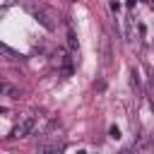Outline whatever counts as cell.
Segmentation results:
<instances>
[{"instance_id":"cell-4","label":"cell","mask_w":154,"mask_h":154,"mask_svg":"<svg viewBox=\"0 0 154 154\" xmlns=\"http://www.w3.org/2000/svg\"><path fill=\"white\" fill-rule=\"evenodd\" d=\"M63 147H65L63 142H51V144H46V147H43V154H60V152H63Z\"/></svg>"},{"instance_id":"cell-3","label":"cell","mask_w":154,"mask_h":154,"mask_svg":"<svg viewBox=\"0 0 154 154\" xmlns=\"http://www.w3.org/2000/svg\"><path fill=\"white\" fill-rule=\"evenodd\" d=\"M34 128H36V118H34V116H26V118H22V120H19V125L12 130V135H10V137H26V135H31V132H34Z\"/></svg>"},{"instance_id":"cell-2","label":"cell","mask_w":154,"mask_h":154,"mask_svg":"<svg viewBox=\"0 0 154 154\" xmlns=\"http://www.w3.org/2000/svg\"><path fill=\"white\" fill-rule=\"evenodd\" d=\"M53 65L58 67V72L63 75V77H70L72 75V60L67 58V53L60 48V51H55V55H53Z\"/></svg>"},{"instance_id":"cell-8","label":"cell","mask_w":154,"mask_h":154,"mask_svg":"<svg viewBox=\"0 0 154 154\" xmlns=\"http://www.w3.org/2000/svg\"><path fill=\"white\" fill-rule=\"evenodd\" d=\"M67 2H75V0H67Z\"/></svg>"},{"instance_id":"cell-7","label":"cell","mask_w":154,"mask_h":154,"mask_svg":"<svg viewBox=\"0 0 154 154\" xmlns=\"http://www.w3.org/2000/svg\"><path fill=\"white\" fill-rule=\"evenodd\" d=\"M152 149H154V140H152Z\"/></svg>"},{"instance_id":"cell-5","label":"cell","mask_w":154,"mask_h":154,"mask_svg":"<svg viewBox=\"0 0 154 154\" xmlns=\"http://www.w3.org/2000/svg\"><path fill=\"white\" fill-rule=\"evenodd\" d=\"M0 51L7 55V60H22V55H19V53H14V51H12L7 43H2V46H0Z\"/></svg>"},{"instance_id":"cell-6","label":"cell","mask_w":154,"mask_h":154,"mask_svg":"<svg viewBox=\"0 0 154 154\" xmlns=\"http://www.w3.org/2000/svg\"><path fill=\"white\" fill-rule=\"evenodd\" d=\"M67 43H70L72 51H77V38H75V31H72V29L67 31Z\"/></svg>"},{"instance_id":"cell-1","label":"cell","mask_w":154,"mask_h":154,"mask_svg":"<svg viewBox=\"0 0 154 154\" xmlns=\"http://www.w3.org/2000/svg\"><path fill=\"white\" fill-rule=\"evenodd\" d=\"M24 10H26V12H29V14H31V17H34V19H36V22L43 26V29H48V31H53V29H55V22H53L51 12H48L43 5H34V2H26V5H24Z\"/></svg>"}]
</instances>
